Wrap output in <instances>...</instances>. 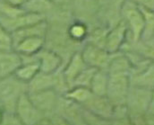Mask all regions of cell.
Masks as SVG:
<instances>
[{"label":"cell","mask_w":154,"mask_h":125,"mask_svg":"<svg viewBox=\"0 0 154 125\" xmlns=\"http://www.w3.org/2000/svg\"><path fill=\"white\" fill-rule=\"evenodd\" d=\"M121 19L128 29L127 43H135L141 40L144 20L141 7L133 0H124L120 7Z\"/></svg>","instance_id":"6da1fadb"},{"label":"cell","mask_w":154,"mask_h":125,"mask_svg":"<svg viewBox=\"0 0 154 125\" xmlns=\"http://www.w3.org/2000/svg\"><path fill=\"white\" fill-rule=\"evenodd\" d=\"M27 93V84L14 75L0 79V107L5 113H14L17 101Z\"/></svg>","instance_id":"7a4b0ae2"},{"label":"cell","mask_w":154,"mask_h":125,"mask_svg":"<svg viewBox=\"0 0 154 125\" xmlns=\"http://www.w3.org/2000/svg\"><path fill=\"white\" fill-rule=\"evenodd\" d=\"M152 89L131 85L125 102L128 115L141 119L147 115L151 102Z\"/></svg>","instance_id":"3957f363"},{"label":"cell","mask_w":154,"mask_h":125,"mask_svg":"<svg viewBox=\"0 0 154 125\" xmlns=\"http://www.w3.org/2000/svg\"><path fill=\"white\" fill-rule=\"evenodd\" d=\"M130 86V73H109L106 96L114 107L125 106Z\"/></svg>","instance_id":"277c9868"},{"label":"cell","mask_w":154,"mask_h":125,"mask_svg":"<svg viewBox=\"0 0 154 125\" xmlns=\"http://www.w3.org/2000/svg\"><path fill=\"white\" fill-rule=\"evenodd\" d=\"M14 114L23 125H37L44 119V114L33 104L27 93L17 101Z\"/></svg>","instance_id":"5b68a950"},{"label":"cell","mask_w":154,"mask_h":125,"mask_svg":"<svg viewBox=\"0 0 154 125\" xmlns=\"http://www.w3.org/2000/svg\"><path fill=\"white\" fill-rule=\"evenodd\" d=\"M80 52L86 65L97 69H107L114 56V54L109 53L104 48H100L88 42L83 46Z\"/></svg>","instance_id":"8992f818"},{"label":"cell","mask_w":154,"mask_h":125,"mask_svg":"<svg viewBox=\"0 0 154 125\" xmlns=\"http://www.w3.org/2000/svg\"><path fill=\"white\" fill-rule=\"evenodd\" d=\"M90 114L103 120H110L113 118L115 107L107 98V96H100L91 94L88 100L81 105Z\"/></svg>","instance_id":"52a82bcc"},{"label":"cell","mask_w":154,"mask_h":125,"mask_svg":"<svg viewBox=\"0 0 154 125\" xmlns=\"http://www.w3.org/2000/svg\"><path fill=\"white\" fill-rule=\"evenodd\" d=\"M127 26L125 23L120 19L108 31L105 42V50L112 54L120 52L125 42H127Z\"/></svg>","instance_id":"ba28073f"},{"label":"cell","mask_w":154,"mask_h":125,"mask_svg":"<svg viewBox=\"0 0 154 125\" xmlns=\"http://www.w3.org/2000/svg\"><path fill=\"white\" fill-rule=\"evenodd\" d=\"M27 94L33 104L44 115L52 114L57 110L59 97L55 90L49 89Z\"/></svg>","instance_id":"9c48e42d"},{"label":"cell","mask_w":154,"mask_h":125,"mask_svg":"<svg viewBox=\"0 0 154 125\" xmlns=\"http://www.w3.org/2000/svg\"><path fill=\"white\" fill-rule=\"evenodd\" d=\"M33 56L38 63L40 72L51 74L61 70L63 65L62 57L53 50L44 47Z\"/></svg>","instance_id":"30bf717a"},{"label":"cell","mask_w":154,"mask_h":125,"mask_svg":"<svg viewBox=\"0 0 154 125\" xmlns=\"http://www.w3.org/2000/svg\"><path fill=\"white\" fill-rule=\"evenodd\" d=\"M22 63L21 55L14 49L0 50V79L13 76Z\"/></svg>","instance_id":"8fae6325"},{"label":"cell","mask_w":154,"mask_h":125,"mask_svg":"<svg viewBox=\"0 0 154 125\" xmlns=\"http://www.w3.org/2000/svg\"><path fill=\"white\" fill-rule=\"evenodd\" d=\"M87 67L80 51L75 52L68 59V62L62 70L63 77L70 88L76 77Z\"/></svg>","instance_id":"7c38bea8"},{"label":"cell","mask_w":154,"mask_h":125,"mask_svg":"<svg viewBox=\"0 0 154 125\" xmlns=\"http://www.w3.org/2000/svg\"><path fill=\"white\" fill-rule=\"evenodd\" d=\"M46 37L31 36L17 42L13 49L21 56H32L45 47Z\"/></svg>","instance_id":"4fadbf2b"},{"label":"cell","mask_w":154,"mask_h":125,"mask_svg":"<svg viewBox=\"0 0 154 125\" xmlns=\"http://www.w3.org/2000/svg\"><path fill=\"white\" fill-rule=\"evenodd\" d=\"M23 63L14 76L23 83L28 84L39 72V66L34 56H21Z\"/></svg>","instance_id":"5bb4252c"},{"label":"cell","mask_w":154,"mask_h":125,"mask_svg":"<svg viewBox=\"0 0 154 125\" xmlns=\"http://www.w3.org/2000/svg\"><path fill=\"white\" fill-rule=\"evenodd\" d=\"M48 31V23L46 20H42L36 24L23 27V28L11 34L13 47L16 42H19L20 40H22L23 38H26V37H31V36L46 37Z\"/></svg>","instance_id":"9a60e30c"},{"label":"cell","mask_w":154,"mask_h":125,"mask_svg":"<svg viewBox=\"0 0 154 125\" xmlns=\"http://www.w3.org/2000/svg\"><path fill=\"white\" fill-rule=\"evenodd\" d=\"M130 82L133 85L149 89L154 87V61H151L141 70L130 75Z\"/></svg>","instance_id":"2e32d148"},{"label":"cell","mask_w":154,"mask_h":125,"mask_svg":"<svg viewBox=\"0 0 154 125\" xmlns=\"http://www.w3.org/2000/svg\"><path fill=\"white\" fill-rule=\"evenodd\" d=\"M109 84V73L107 69H97L90 85L92 94L100 96H106Z\"/></svg>","instance_id":"e0dca14e"},{"label":"cell","mask_w":154,"mask_h":125,"mask_svg":"<svg viewBox=\"0 0 154 125\" xmlns=\"http://www.w3.org/2000/svg\"><path fill=\"white\" fill-rule=\"evenodd\" d=\"M125 45H128V50H134L136 53L140 54L142 57L154 61V36L145 41L140 40L135 43L125 42Z\"/></svg>","instance_id":"ac0fdd59"},{"label":"cell","mask_w":154,"mask_h":125,"mask_svg":"<svg viewBox=\"0 0 154 125\" xmlns=\"http://www.w3.org/2000/svg\"><path fill=\"white\" fill-rule=\"evenodd\" d=\"M54 7V4L50 0H28L23 8L32 14H36L45 16V14L50 12Z\"/></svg>","instance_id":"d6986e66"},{"label":"cell","mask_w":154,"mask_h":125,"mask_svg":"<svg viewBox=\"0 0 154 125\" xmlns=\"http://www.w3.org/2000/svg\"><path fill=\"white\" fill-rule=\"evenodd\" d=\"M91 94L92 93L89 87L73 86L66 91V93L64 95V96L66 99L75 103L81 106L88 100V98L91 96Z\"/></svg>","instance_id":"ffe728a7"},{"label":"cell","mask_w":154,"mask_h":125,"mask_svg":"<svg viewBox=\"0 0 154 125\" xmlns=\"http://www.w3.org/2000/svg\"><path fill=\"white\" fill-rule=\"evenodd\" d=\"M67 34L73 42H82L86 41L89 34V30L84 23L77 21L73 22L69 25L67 29Z\"/></svg>","instance_id":"44dd1931"},{"label":"cell","mask_w":154,"mask_h":125,"mask_svg":"<svg viewBox=\"0 0 154 125\" xmlns=\"http://www.w3.org/2000/svg\"><path fill=\"white\" fill-rule=\"evenodd\" d=\"M141 10L143 12L144 20L143 31L141 36V40L145 41L154 36V10H150L144 7H141Z\"/></svg>","instance_id":"7402d4cb"},{"label":"cell","mask_w":154,"mask_h":125,"mask_svg":"<svg viewBox=\"0 0 154 125\" xmlns=\"http://www.w3.org/2000/svg\"><path fill=\"white\" fill-rule=\"evenodd\" d=\"M96 71H97V69L87 66L77 76L76 79L74 80L71 87H73V86H84V87H89L90 88V85H91L92 78H93Z\"/></svg>","instance_id":"603a6c76"},{"label":"cell","mask_w":154,"mask_h":125,"mask_svg":"<svg viewBox=\"0 0 154 125\" xmlns=\"http://www.w3.org/2000/svg\"><path fill=\"white\" fill-rule=\"evenodd\" d=\"M108 31H109V29L97 28L91 34H88L86 41L88 43H91L95 46L105 49V42H106V37H107Z\"/></svg>","instance_id":"cb8c5ba5"},{"label":"cell","mask_w":154,"mask_h":125,"mask_svg":"<svg viewBox=\"0 0 154 125\" xmlns=\"http://www.w3.org/2000/svg\"><path fill=\"white\" fill-rule=\"evenodd\" d=\"M0 50H13L11 34L0 24Z\"/></svg>","instance_id":"d4e9b609"},{"label":"cell","mask_w":154,"mask_h":125,"mask_svg":"<svg viewBox=\"0 0 154 125\" xmlns=\"http://www.w3.org/2000/svg\"><path fill=\"white\" fill-rule=\"evenodd\" d=\"M0 125H23L18 120L14 113H5L4 114V117Z\"/></svg>","instance_id":"484cf974"},{"label":"cell","mask_w":154,"mask_h":125,"mask_svg":"<svg viewBox=\"0 0 154 125\" xmlns=\"http://www.w3.org/2000/svg\"><path fill=\"white\" fill-rule=\"evenodd\" d=\"M133 1L141 7L154 10V0H133Z\"/></svg>","instance_id":"4316f807"},{"label":"cell","mask_w":154,"mask_h":125,"mask_svg":"<svg viewBox=\"0 0 154 125\" xmlns=\"http://www.w3.org/2000/svg\"><path fill=\"white\" fill-rule=\"evenodd\" d=\"M112 125H133L132 121L125 115L116 117V120Z\"/></svg>","instance_id":"83f0119b"},{"label":"cell","mask_w":154,"mask_h":125,"mask_svg":"<svg viewBox=\"0 0 154 125\" xmlns=\"http://www.w3.org/2000/svg\"><path fill=\"white\" fill-rule=\"evenodd\" d=\"M147 115L149 116H153L154 117V87L152 89V96H151V102L148 109V114Z\"/></svg>","instance_id":"f1b7e54d"},{"label":"cell","mask_w":154,"mask_h":125,"mask_svg":"<svg viewBox=\"0 0 154 125\" xmlns=\"http://www.w3.org/2000/svg\"><path fill=\"white\" fill-rule=\"evenodd\" d=\"M6 3L14 5V6H18V7H23V5L28 1V0H4Z\"/></svg>","instance_id":"f546056e"},{"label":"cell","mask_w":154,"mask_h":125,"mask_svg":"<svg viewBox=\"0 0 154 125\" xmlns=\"http://www.w3.org/2000/svg\"><path fill=\"white\" fill-rule=\"evenodd\" d=\"M4 114H5V112H4V110L0 107V123L2 122V120H3V117H4Z\"/></svg>","instance_id":"4dcf8cb0"}]
</instances>
